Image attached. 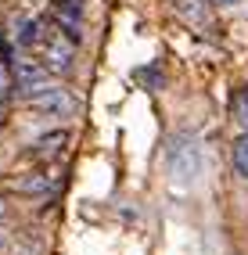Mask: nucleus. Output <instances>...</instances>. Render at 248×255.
I'll use <instances>...</instances> for the list:
<instances>
[{"mask_svg": "<svg viewBox=\"0 0 248 255\" xmlns=\"http://www.w3.org/2000/svg\"><path fill=\"white\" fill-rule=\"evenodd\" d=\"M212 4H223L227 7V4H238V0H212Z\"/></svg>", "mask_w": 248, "mask_h": 255, "instance_id": "12", "label": "nucleus"}, {"mask_svg": "<svg viewBox=\"0 0 248 255\" xmlns=\"http://www.w3.org/2000/svg\"><path fill=\"white\" fill-rule=\"evenodd\" d=\"M7 90H11V69H7V61L0 58V97H7Z\"/></svg>", "mask_w": 248, "mask_h": 255, "instance_id": "9", "label": "nucleus"}, {"mask_svg": "<svg viewBox=\"0 0 248 255\" xmlns=\"http://www.w3.org/2000/svg\"><path fill=\"white\" fill-rule=\"evenodd\" d=\"M234 169H238L241 180H248V129H245V137L234 144Z\"/></svg>", "mask_w": 248, "mask_h": 255, "instance_id": "7", "label": "nucleus"}, {"mask_svg": "<svg viewBox=\"0 0 248 255\" xmlns=\"http://www.w3.org/2000/svg\"><path fill=\"white\" fill-rule=\"evenodd\" d=\"M58 25L65 29V36H69V40H76V43H79V36H83V14H79V7H76V4L58 7Z\"/></svg>", "mask_w": 248, "mask_h": 255, "instance_id": "5", "label": "nucleus"}, {"mask_svg": "<svg viewBox=\"0 0 248 255\" xmlns=\"http://www.w3.org/2000/svg\"><path fill=\"white\" fill-rule=\"evenodd\" d=\"M25 101L36 115H47V119H69L76 112V97L69 90H61V87H43L40 94H32Z\"/></svg>", "mask_w": 248, "mask_h": 255, "instance_id": "2", "label": "nucleus"}, {"mask_svg": "<svg viewBox=\"0 0 248 255\" xmlns=\"http://www.w3.org/2000/svg\"><path fill=\"white\" fill-rule=\"evenodd\" d=\"M18 191H22V194H40V191H47V176H43V173H32V176L18 180Z\"/></svg>", "mask_w": 248, "mask_h": 255, "instance_id": "8", "label": "nucleus"}, {"mask_svg": "<svg viewBox=\"0 0 248 255\" xmlns=\"http://www.w3.org/2000/svg\"><path fill=\"white\" fill-rule=\"evenodd\" d=\"M169 169H173V176H176L180 183H187V180H194V176H198V147H194V140H191V144L173 147Z\"/></svg>", "mask_w": 248, "mask_h": 255, "instance_id": "4", "label": "nucleus"}, {"mask_svg": "<svg viewBox=\"0 0 248 255\" xmlns=\"http://www.w3.org/2000/svg\"><path fill=\"white\" fill-rule=\"evenodd\" d=\"M4 241H7V237H4V230H0V248H4Z\"/></svg>", "mask_w": 248, "mask_h": 255, "instance_id": "13", "label": "nucleus"}, {"mask_svg": "<svg viewBox=\"0 0 248 255\" xmlns=\"http://www.w3.org/2000/svg\"><path fill=\"white\" fill-rule=\"evenodd\" d=\"M14 40H18L22 47H32V43H40V25L32 22V18H14Z\"/></svg>", "mask_w": 248, "mask_h": 255, "instance_id": "6", "label": "nucleus"}, {"mask_svg": "<svg viewBox=\"0 0 248 255\" xmlns=\"http://www.w3.org/2000/svg\"><path fill=\"white\" fill-rule=\"evenodd\" d=\"M40 50H43V69L47 72H58V76H69L72 72V61H76V43L65 36V32H47L40 36Z\"/></svg>", "mask_w": 248, "mask_h": 255, "instance_id": "1", "label": "nucleus"}, {"mask_svg": "<svg viewBox=\"0 0 248 255\" xmlns=\"http://www.w3.org/2000/svg\"><path fill=\"white\" fill-rule=\"evenodd\" d=\"M238 123L248 129V90L241 94V101H238Z\"/></svg>", "mask_w": 248, "mask_h": 255, "instance_id": "10", "label": "nucleus"}, {"mask_svg": "<svg viewBox=\"0 0 248 255\" xmlns=\"http://www.w3.org/2000/svg\"><path fill=\"white\" fill-rule=\"evenodd\" d=\"M7 219V205H4V198H0V223Z\"/></svg>", "mask_w": 248, "mask_h": 255, "instance_id": "11", "label": "nucleus"}, {"mask_svg": "<svg viewBox=\"0 0 248 255\" xmlns=\"http://www.w3.org/2000/svg\"><path fill=\"white\" fill-rule=\"evenodd\" d=\"M47 87V69L32 58H18L11 69V90H18L22 97H32Z\"/></svg>", "mask_w": 248, "mask_h": 255, "instance_id": "3", "label": "nucleus"}]
</instances>
